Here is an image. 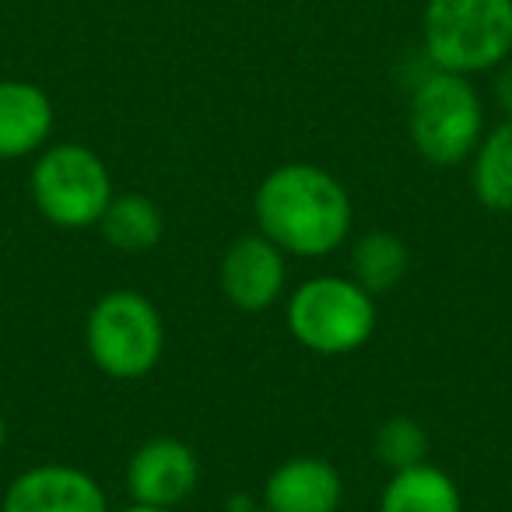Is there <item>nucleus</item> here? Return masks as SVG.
Listing matches in <instances>:
<instances>
[{"instance_id":"19","label":"nucleus","mask_w":512,"mask_h":512,"mask_svg":"<svg viewBox=\"0 0 512 512\" xmlns=\"http://www.w3.org/2000/svg\"><path fill=\"white\" fill-rule=\"evenodd\" d=\"M4 446H8V418L0 411V453H4Z\"/></svg>"},{"instance_id":"18","label":"nucleus","mask_w":512,"mask_h":512,"mask_svg":"<svg viewBox=\"0 0 512 512\" xmlns=\"http://www.w3.org/2000/svg\"><path fill=\"white\" fill-rule=\"evenodd\" d=\"M123 512H176V509H158V505H137V502H130Z\"/></svg>"},{"instance_id":"20","label":"nucleus","mask_w":512,"mask_h":512,"mask_svg":"<svg viewBox=\"0 0 512 512\" xmlns=\"http://www.w3.org/2000/svg\"><path fill=\"white\" fill-rule=\"evenodd\" d=\"M235 512H267L264 505H246V509H235Z\"/></svg>"},{"instance_id":"5","label":"nucleus","mask_w":512,"mask_h":512,"mask_svg":"<svg viewBox=\"0 0 512 512\" xmlns=\"http://www.w3.org/2000/svg\"><path fill=\"white\" fill-rule=\"evenodd\" d=\"M85 348L95 369L120 383L155 372L165 351V320L144 292L116 288L92 306L85 320Z\"/></svg>"},{"instance_id":"11","label":"nucleus","mask_w":512,"mask_h":512,"mask_svg":"<svg viewBox=\"0 0 512 512\" xmlns=\"http://www.w3.org/2000/svg\"><path fill=\"white\" fill-rule=\"evenodd\" d=\"M57 109L39 85L22 78L0 81V162L39 155L50 144Z\"/></svg>"},{"instance_id":"7","label":"nucleus","mask_w":512,"mask_h":512,"mask_svg":"<svg viewBox=\"0 0 512 512\" xmlns=\"http://www.w3.org/2000/svg\"><path fill=\"white\" fill-rule=\"evenodd\" d=\"M218 285L239 313H264L285 295L288 253L260 232L242 235L221 256Z\"/></svg>"},{"instance_id":"4","label":"nucleus","mask_w":512,"mask_h":512,"mask_svg":"<svg viewBox=\"0 0 512 512\" xmlns=\"http://www.w3.org/2000/svg\"><path fill=\"white\" fill-rule=\"evenodd\" d=\"M285 320L295 341L313 355H355L376 334V299L355 278L320 274L288 295Z\"/></svg>"},{"instance_id":"10","label":"nucleus","mask_w":512,"mask_h":512,"mask_svg":"<svg viewBox=\"0 0 512 512\" xmlns=\"http://www.w3.org/2000/svg\"><path fill=\"white\" fill-rule=\"evenodd\" d=\"M341 502L344 477L323 456H292L264 484L267 512H337Z\"/></svg>"},{"instance_id":"16","label":"nucleus","mask_w":512,"mask_h":512,"mask_svg":"<svg viewBox=\"0 0 512 512\" xmlns=\"http://www.w3.org/2000/svg\"><path fill=\"white\" fill-rule=\"evenodd\" d=\"M372 449H376V460L386 470H407L418 467L428 460V432L418 418L411 414H393L372 435Z\"/></svg>"},{"instance_id":"6","label":"nucleus","mask_w":512,"mask_h":512,"mask_svg":"<svg viewBox=\"0 0 512 512\" xmlns=\"http://www.w3.org/2000/svg\"><path fill=\"white\" fill-rule=\"evenodd\" d=\"M32 204L57 228H92L116 197L109 165L88 144H46L32 162Z\"/></svg>"},{"instance_id":"1","label":"nucleus","mask_w":512,"mask_h":512,"mask_svg":"<svg viewBox=\"0 0 512 512\" xmlns=\"http://www.w3.org/2000/svg\"><path fill=\"white\" fill-rule=\"evenodd\" d=\"M253 214L260 235L302 260L337 253L355 221L344 183L313 162H285L267 172L253 193Z\"/></svg>"},{"instance_id":"15","label":"nucleus","mask_w":512,"mask_h":512,"mask_svg":"<svg viewBox=\"0 0 512 512\" xmlns=\"http://www.w3.org/2000/svg\"><path fill=\"white\" fill-rule=\"evenodd\" d=\"M407 267H411V253H407L404 239H397L393 232H365L351 249V278L376 299L386 295L404 281Z\"/></svg>"},{"instance_id":"14","label":"nucleus","mask_w":512,"mask_h":512,"mask_svg":"<svg viewBox=\"0 0 512 512\" xmlns=\"http://www.w3.org/2000/svg\"><path fill=\"white\" fill-rule=\"evenodd\" d=\"M470 186L481 207L495 214H512V120H502L495 130H484L474 151Z\"/></svg>"},{"instance_id":"12","label":"nucleus","mask_w":512,"mask_h":512,"mask_svg":"<svg viewBox=\"0 0 512 512\" xmlns=\"http://www.w3.org/2000/svg\"><path fill=\"white\" fill-rule=\"evenodd\" d=\"M379 512H463L456 481L435 463L393 470L379 495Z\"/></svg>"},{"instance_id":"9","label":"nucleus","mask_w":512,"mask_h":512,"mask_svg":"<svg viewBox=\"0 0 512 512\" xmlns=\"http://www.w3.org/2000/svg\"><path fill=\"white\" fill-rule=\"evenodd\" d=\"M0 512H109V498L88 470L36 463L4 488Z\"/></svg>"},{"instance_id":"13","label":"nucleus","mask_w":512,"mask_h":512,"mask_svg":"<svg viewBox=\"0 0 512 512\" xmlns=\"http://www.w3.org/2000/svg\"><path fill=\"white\" fill-rule=\"evenodd\" d=\"M99 232L106 246L120 249V253H148L162 242L165 214L144 193H116L106 214L99 218Z\"/></svg>"},{"instance_id":"2","label":"nucleus","mask_w":512,"mask_h":512,"mask_svg":"<svg viewBox=\"0 0 512 512\" xmlns=\"http://www.w3.org/2000/svg\"><path fill=\"white\" fill-rule=\"evenodd\" d=\"M421 46L439 71H495L512 57V0H425Z\"/></svg>"},{"instance_id":"8","label":"nucleus","mask_w":512,"mask_h":512,"mask_svg":"<svg viewBox=\"0 0 512 512\" xmlns=\"http://www.w3.org/2000/svg\"><path fill=\"white\" fill-rule=\"evenodd\" d=\"M200 484V460L190 442L155 435L141 442L127 463V491L130 502L158 505V509H179L193 498Z\"/></svg>"},{"instance_id":"17","label":"nucleus","mask_w":512,"mask_h":512,"mask_svg":"<svg viewBox=\"0 0 512 512\" xmlns=\"http://www.w3.org/2000/svg\"><path fill=\"white\" fill-rule=\"evenodd\" d=\"M495 102L505 113V120H512V64L505 60L502 67H495Z\"/></svg>"},{"instance_id":"3","label":"nucleus","mask_w":512,"mask_h":512,"mask_svg":"<svg viewBox=\"0 0 512 512\" xmlns=\"http://www.w3.org/2000/svg\"><path fill=\"white\" fill-rule=\"evenodd\" d=\"M411 144L428 165H460L474 158L484 137V102L474 78L432 67L421 74L407 106Z\"/></svg>"}]
</instances>
